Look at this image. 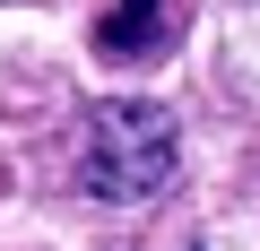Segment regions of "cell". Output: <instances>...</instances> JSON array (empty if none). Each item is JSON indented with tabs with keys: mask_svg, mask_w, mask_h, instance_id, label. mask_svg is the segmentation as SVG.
Returning <instances> with one entry per match:
<instances>
[{
	"mask_svg": "<svg viewBox=\"0 0 260 251\" xmlns=\"http://www.w3.org/2000/svg\"><path fill=\"white\" fill-rule=\"evenodd\" d=\"M182 165V130H174V113L148 104V95H121L87 121V148H78V182L87 199H156Z\"/></svg>",
	"mask_w": 260,
	"mask_h": 251,
	"instance_id": "obj_1",
	"label": "cell"
},
{
	"mask_svg": "<svg viewBox=\"0 0 260 251\" xmlns=\"http://www.w3.org/2000/svg\"><path fill=\"white\" fill-rule=\"evenodd\" d=\"M174 44V0H113L95 18V52L104 61H156Z\"/></svg>",
	"mask_w": 260,
	"mask_h": 251,
	"instance_id": "obj_2",
	"label": "cell"
}]
</instances>
